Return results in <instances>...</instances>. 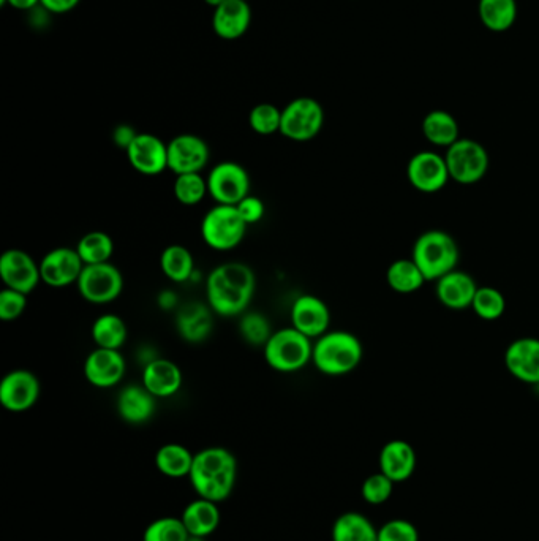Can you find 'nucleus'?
<instances>
[{"instance_id":"obj_1","label":"nucleus","mask_w":539,"mask_h":541,"mask_svg":"<svg viewBox=\"0 0 539 541\" xmlns=\"http://www.w3.org/2000/svg\"><path fill=\"white\" fill-rule=\"evenodd\" d=\"M257 288V277L244 263H223L206 280V298L214 314L238 317L245 314Z\"/></svg>"},{"instance_id":"obj_2","label":"nucleus","mask_w":539,"mask_h":541,"mask_svg":"<svg viewBox=\"0 0 539 541\" xmlns=\"http://www.w3.org/2000/svg\"><path fill=\"white\" fill-rule=\"evenodd\" d=\"M236 473L238 462L231 451L211 447L195 454L189 477L198 497L219 504L233 492Z\"/></svg>"},{"instance_id":"obj_3","label":"nucleus","mask_w":539,"mask_h":541,"mask_svg":"<svg viewBox=\"0 0 539 541\" xmlns=\"http://www.w3.org/2000/svg\"><path fill=\"white\" fill-rule=\"evenodd\" d=\"M364 349L361 341L348 331H328L313 344L312 363L321 374L342 377L361 364Z\"/></svg>"},{"instance_id":"obj_4","label":"nucleus","mask_w":539,"mask_h":541,"mask_svg":"<svg viewBox=\"0 0 539 541\" xmlns=\"http://www.w3.org/2000/svg\"><path fill=\"white\" fill-rule=\"evenodd\" d=\"M413 262L429 280L437 282L441 277L457 269L460 250L456 239L448 231L427 230L419 235L411 254Z\"/></svg>"},{"instance_id":"obj_5","label":"nucleus","mask_w":539,"mask_h":541,"mask_svg":"<svg viewBox=\"0 0 539 541\" xmlns=\"http://www.w3.org/2000/svg\"><path fill=\"white\" fill-rule=\"evenodd\" d=\"M264 360L277 372H298L312 361V339L290 328L274 331L263 347Z\"/></svg>"},{"instance_id":"obj_6","label":"nucleus","mask_w":539,"mask_h":541,"mask_svg":"<svg viewBox=\"0 0 539 541\" xmlns=\"http://www.w3.org/2000/svg\"><path fill=\"white\" fill-rule=\"evenodd\" d=\"M247 228L236 206L215 205L203 217L201 236L212 250L228 252L244 241Z\"/></svg>"},{"instance_id":"obj_7","label":"nucleus","mask_w":539,"mask_h":541,"mask_svg":"<svg viewBox=\"0 0 539 541\" xmlns=\"http://www.w3.org/2000/svg\"><path fill=\"white\" fill-rule=\"evenodd\" d=\"M449 178L460 186H473L489 171V152L483 144L470 138H459L446 151Z\"/></svg>"},{"instance_id":"obj_8","label":"nucleus","mask_w":539,"mask_h":541,"mask_svg":"<svg viewBox=\"0 0 539 541\" xmlns=\"http://www.w3.org/2000/svg\"><path fill=\"white\" fill-rule=\"evenodd\" d=\"M325 110L312 97H298L291 100L282 110L280 133L291 141L313 140L323 129Z\"/></svg>"},{"instance_id":"obj_9","label":"nucleus","mask_w":539,"mask_h":541,"mask_svg":"<svg viewBox=\"0 0 539 541\" xmlns=\"http://www.w3.org/2000/svg\"><path fill=\"white\" fill-rule=\"evenodd\" d=\"M76 285L87 303L110 304L121 296L124 277L111 262L86 265Z\"/></svg>"},{"instance_id":"obj_10","label":"nucleus","mask_w":539,"mask_h":541,"mask_svg":"<svg viewBox=\"0 0 539 541\" xmlns=\"http://www.w3.org/2000/svg\"><path fill=\"white\" fill-rule=\"evenodd\" d=\"M206 179L209 195L217 205L236 206L250 195V175L239 163H217Z\"/></svg>"},{"instance_id":"obj_11","label":"nucleus","mask_w":539,"mask_h":541,"mask_svg":"<svg viewBox=\"0 0 539 541\" xmlns=\"http://www.w3.org/2000/svg\"><path fill=\"white\" fill-rule=\"evenodd\" d=\"M209 146L193 133H181L168 143V170L174 175L201 173L209 162Z\"/></svg>"},{"instance_id":"obj_12","label":"nucleus","mask_w":539,"mask_h":541,"mask_svg":"<svg viewBox=\"0 0 539 541\" xmlns=\"http://www.w3.org/2000/svg\"><path fill=\"white\" fill-rule=\"evenodd\" d=\"M40 380L34 372L15 369L0 382V404L8 412L21 413L32 409L40 398Z\"/></svg>"},{"instance_id":"obj_13","label":"nucleus","mask_w":539,"mask_h":541,"mask_svg":"<svg viewBox=\"0 0 539 541\" xmlns=\"http://www.w3.org/2000/svg\"><path fill=\"white\" fill-rule=\"evenodd\" d=\"M0 277L5 287L29 295L42 282L40 263L24 250H7L0 257Z\"/></svg>"},{"instance_id":"obj_14","label":"nucleus","mask_w":539,"mask_h":541,"mask_svg":"<svg viewBox=\"0 0 539 541\" xmlns=\"http://www.w3.org/2000/svg\"><path fill=\"white\" fill-rule=\"evenodd\" d=\"M407 178L411 186L423 193L440 192L451 179L445 157L434 151H421L411 157Z\"/></svg>"},{"instance_id":"obj_15","label":"nucleus","mask_w":539,"mask_h":541,"mask_svg":"<svg viewBox=\"0 0 539 541\" xmlns=\"http://www.w3.org/2000/svg\"><path fill=\"white\" fill-rule=\"evenodd\" d=\"M84 262L78 250L72 247H57L40 260V274L43 284L53 288L73 285L83 273Z\"/></svg>"},{"instance_id":"obj_16","label":"nucleus","mask_w":539,"mask_h":541,"mask_svg":"<svg viewBox=\"0 0 539 541\" xmlns=\"http://www.w3.org/2000/svg\"><path fill=\"white\" fill-rule=\"evenodd\" d=\"M127 372V363L121 350L97 349L92 350L84 361V377L95 388L108 390L119 385Z\"/></svg>"},{"instance_id":"obj_17","label":"nucleus","mask_w":539,"mask_h":541,"mask_svg":"<svg viewBox=\"0 0 539 541\" xmlns=\"http://www.w3.org/2000/svg\"><path fill=\"white\" fill-rule=\"evenodd\" d=\"M127 159L133 170L144 176H159L168 170V143L152 133H138L127 149Z\"/></svg>"},{"instance_id":"obj_18","label":"nucleus","mask_w":539,"mask_h":541,"mask_svg":"<svg viewBox=\"0 0 539 541\" xmlns=\"http://www.w3.org/2000/svg\"><path fill=\"white\" fill-rule=\"evenodd\" d=\"M291 323L299 333L306 334L310 339H318L329 331L331 311L318 296L302 295L291 307Z\"/></svg>"},{"instance_id":"obj_19","label":"nucleus","mask_w":539,"mask_h":541,"mask_svg":"<svg viewBox=\"0 0 539 541\" xmlns=\"http://www.w3.org/2000/svg\"><path fill=\"white\" fill-rule=\"evenodd\" d=\"M505 366L514 379L530 385L539 383V339L521 337L508 345Z\"/></svg>"},{"instance_id":"obj_20","label":"nucleus","mask_w":539,"mask_h":541,"mask_svg":"<svg viewBox=\"0 0 539 541\" xmlns=\"http://www.w3.org/2000/svg\"><path fill=\"white\" fill-rule=\"evenodd\" d=\"M252 23V8L249 0H225L220 7L215 8L212 16V27L217 37L222 40H238L249 31Z\"/></svg>"},{"instance_id":"obj_21","label":"nucleus","mask_w":539,"mask_h":541,"mask_svg":"<svg viewBox=\"0 0 539 541\" xmlns=\"http://www.w3.org/2000/svg\"><path fill=\"white\" fill-rule=\"evenodd\" d=\"M478 288L476 280L470 274L454 269L437 280L435 293H437L438 301L446 309L465 311L468 307H472Z\"/></svg>"},{"instance_id":"obj_22","label":"nucleus","mask_w":539,"mask_h":541,"mask_svg":"<svg viewBox=\"0 0 539 541\" xmlns=\"http://www.w3.org/2000/svg\"><path fill=\"white\" fill-rule=\"evenodd\" d=\"M143 385L155 398H171L181 390L182 371L174 361L152 358L143 371Z\"/></svg>"},{"instance_id":"obj_23","label":"nucleus","mask_w":539,"mask_h":541,"mask_svg":"<svg viewBox=\"0 0 539 541\" xmlns=\"http://www.w3.org/2000/svg\"><path fill=\"white\" fill-rule=\"evenodd\" d=\"M209 304H185L176 314V328L184 341L198 344L211 336L214 330V317Z\"/></svg>"},{"instance_id":"obj_24","label":"nucleus","mask_w":539,"mask_h":541,"mask_svg":"<svg viewBox=\"0 0 539 541\" xmlns=\"http://www.w3.org/2000/svg\"><path fill=\"white\" fill-rule=\"evenodd\" d=\"M155 396L151 391L147 390L146 386L141 385L125 386L121 393L117 396V412L121 415L122 420L130 424H143L154 417Z\"/></svg>"},{"instance_id":"obj_25","label":"nucleus","mask_w":539,"mask_h":541,"mask_svg":"<svg viewBox=\"0 0 539 541\" xmlns=\"http://www.w3.org/2000/svg\"><path fill=\"white\" fill-rule=\"evenodd\" d=\"M416 469L415 448L405 440H391L381 448L380 472L394 483L407 481Z\"/></svg>"},{"instance_id":"obj_26","label":"nucleus","mask_w":539,"mask_h":541,"mask_svg":"<svg viewBox=\"0 0 539 541\" xmlns=\"http://www.w3.org/2000/svg\"><path fill=\"white\" fill-rule=\"evenodd\" d=\"M181 519L192 537L206 538L219 527L220 510L215 502L198 497L185 507Z\"/></svg>"},{"instance_id":"obj_27","label":"nucleus","mask_w":539,"mask_h":541,"mask_svg":"<svg viewBox=\"0 0 539 541\" xmlns=\"http://www.w3.org/2000/svg\"><path fill=\"white\" fill-rule=\"evenodd\" d=\"M423 133L426 140L438 148L453 146L459 140V124L448 111L434 110L423 121Z\"/></svg>"},{"instance_id":"obj_28","label":"nucleus","mask_w":539,"mask_h":541,"mask_svg":"<svg viewBox=\"0 0 539 541\" xmlns=\"http://www.w3.org/2000/svg\"><path fill=\"white\" fill-rule=\"evenodd\" d=\"M386 280L394 292L402 295L418 292L427 282L421 269L413 262V258H399L396 262H392L386 271Z\"/></svg>"},{"instance_id":"obj_29","label":"nucleus","mask_w":539,"mask_h":541,"mask_svg":"<svg viewBox=\"0 0 539 541\" xmlns=\"http://www.w3.org/2000/svg\"><path fill=\"white\" fill-rule=\"evenodd\" d=\"M160 268L171 282H187L195 273V258L182 244H171L160 255Z\"/></svg>"},{"instance_id":"obj_30","label":"nucleus","mask_w":539,"mask_h":541,"mask_svg":"<svg viewBox=\"0 0 539 541\" xmlns=\"http://www.w3.org/2000/svg\"><path fill=\"white\" fill-rule=\"evenodd\" d=\"M332 541H378V530L356 511L343 513L332 527Z\"/></svg>"},{"instance_id":"obj_31","label":"nucleus","mask_w":539,"mask_h":541,"mask_svg":"<svg viewBox=\"0 0 539 541\" xmlns=\"http://www.w3.org/2000/svg\"><path fill=\"white\" fill-rule=\"evenodd\" d=\"M195 454L179 443H166L155 454V466L165 477H189Z\"/></svg>"},{"instance_id":"obj_32","label":"nucleus","mask_w":539,"mask_h":541,"mask_svg":"<svg viewBox=\"0 0 539 541\" xmlns=\"http://www.w3.org/2000/svg\"><path fill=\"white\" fill-rule=\"evenodd\" d=\"M481 23L492 32H505L517 19L516 0H479Z\"/></svg>"},{"instance_id":"obj_33","label":"nucleus","mask_w":539,"mask_h":541,"mask_svg":"<svg viewBox=\"0 0 539 541\" xmlns=\"http://www.w3.org/2000/svg\"><path fill=\"white\" fill-rule=\"evenodd\" d=\"M91 333L97 347L121 350L129 337V328L119 315L103 314L95 320Z\"/></svg>"},{"instance_id":"obj_34","label":"nucleus","mask_w":539,"mask_h":541,"mask_svg":"<svg viewBox=\"0 0 539 541\" xmlns=\"http://www.w3.org/2000/svg\"><path fill=\"white\" fill-rule=\"evenodd\" d=\"M84 265H100L111 262L114 255V241L105 231H89L75 247Z\"/></svg>"},{"instance_id":"obj_35","label":"nucleus","mask_w":539,"mask_h":541,"mask_svg":"<svg viewBox=\"0 0 539 541\" xmlns=\"http://www.w3.org/2000/svg\"><path fill=\"white\" fill-rule=\"evenodd\" d=\"M174 197L184 206H195L209 195L208 179L201 173H187L176 176L173 186Z\"/></svg>"},{"instance_id":"obj_36","label":"nucleus","mask_w":539,"mask_h":541,"mask_svg":"<svg viewBox=\"0 0 539 541\" xmlns=\"http://www.w3.org/2000/svg\"><path fill=\"white\" fill-rule=\"evenodd\" d=\"M472 309L481 320L494 322L505 314V296L497 288L479 287L475 299H473Z\"/></svg>"},{"instance_id":"obj_37","label":"nucleus","mask_w":539,"mask_h":541,"mask_svg":"<svg viewBox=\"0 0 539 541\" xmlns=\"http://www.w3.org/2000/svg\"><path fill=\"white\" fill-rule=\"evenodd\" d=\"M249 125L253 132L263 137L280 133L282 125V110L272 103H260L253 106L249 114Z\"/></svg>"},{"instance_id":"obj_38","label":"nucleus","mask_w":539,"mask_h":541,"mask_svg":"<svg viewBox=\"0 0 539 541\" xmlns=\"http://www.w3.org/2000/svg\"><path fill=\"white\" fill-rule=\"evenodd\" d=\"M190 534L182 519L160 518L152 521L144 530L143 541H189Z\"/></svg>"},{"instance_id":"obj_39","label":"nucleus","mask_w":539,"mask_h":541,"mask_svg":"<svg viewBox=\"0 0 539 541\" xmlns=\"http://www.w3.org/2000/svg\"><path fill=\"white\" fill-rule=\"evenodd\" d=\"M239 333L244 337V341L249 342L250 345L264 347L274 331H272L268 318L264 317L263 314L247 312V314H242Z\"/></svg>"},{"instance_id":"obj_40","label":"nucleus","mask_w":539,"mask_h":541,"mask_svg":"<svg viewBox=\"0 0 539 541\" xmlns=\"http://www.w3.org/2000/svg\"><path fill=\"white\" fill-rule=\"evenodd\" d=\"M392 489H394V481L389 480L385 473L380 472L370 475L362 483L361 494L367 504L381 505L392 496Z\"/></svg>"},{"instance_id":"obj_41","label":"nucleus","mask_w":539,"mask_h":541,"mask_svg":"<svg viewBox=\"0 0 539 541\" xmlns=\"http://www.w3.org/2000/svg\"><path fill=\"white\" fill-rule=\"evenodd\" d=\"M27 295L16 292L12 288L5 287L0 292V318L4 322H13L16 318L21 317L26 311Z\"/></svg>"},{"instance_id":"obj_42","label":"nucleus","mask_w":539,"mask_h":541,"mask_svg":"<svg viewBox=\"0 0 539 541\" xmlns=\"http://www.w3.org/2000/svg\"><path fill=\"white\" fill-rule=\"evenodd\" d=\"M378 541H419V534L410 521L392 519L378 530Z\"/></svg>"},{"instance_id":"obj_43","label":"nucleus","mask_w":539,"mask_h":541,"mask_svg":"<svg viewBox=\"0 0 539 541\" xmlns=\"http://www.w3.org/2000/svg\"><path fill=\"white\" fill-rule=\"evenodd\" d=\"M236 208H238L239 214H241L245 224L249 225V227L261 222L264 214H266V206H264L263 200L255 197L252 193L247 195L239 205H236Z\"/></svg>"},{"instance_id":"obj_44","label":"nucleus","mask_w":539,"mask_h":541,"mask_svg":"<svg viewBox=\"0 0 539 541\" xmlns=\"http://www.w3.org/2000/svg\"><path fill=\"white\" fill-rule=\"evenodd\" d=\"M136 137H138V132L127 124L119 125L113 132L114 143H116L117 148L124 149V151H127L132 146Z\"/></svg>"},{"instance_id":"obj_45","label":"nucleus","mask_w":539,"mask_h":541,"mask_svg":"<svg viewBox=\"0 0 539 541\" xmlns=\"http://www.w3.org/2000/svg\"><path fill=\"white\" fill-rule=\"evenodd\" d=\"M81 0H40V5L45 8L46 12L53 15H64V13L72 12L73 8L78 7Z\"/></svg>"},{"instance_id":"obj_46","label":"nucleus","mask_w":539,"mask_h":541,"mask_svg":"<svg viewBox=\"0 0 539 541\" xmlns=\"http://www.w3.org/2000/svg\"><path fill=\"white\" fill-rule=\"evenodd\" d=\"M178 303V296H176V293L171 292V290H165V292L160 293L159 306L162 307L163 311H173L178 306Z\"/></svg>"},{"instance_id":"obj_47","label":"nucleus","mask_w":539,"mask_h":541,"mask_svg":"<svg viewBox=\"0 0 539 541\" xmlns=\"http://www.w3.org/2000/svg\"><path fill=\"white\" fill-rule=\"evenodd\" d=\"M0 5H10L15 10L27 12V10H34L37 5H40V0H0Z\"/></svg>"},{"instance_id":"obj_48","label":"nucleus","mask_w":539,"mask_h":541,"mask_svg":"<svg viewBox=\"0 0 539 541\" xmlns=\"http://www.w3.org/2000/svg\"><path fill=\"white\" fill-rule=\"evenodd\" d=\"M204 2H206V4H208L209 7H212L215 10V8L220 7V5H222L223 2H225V0H204Z\"/></svg>"},{"instance_id":"obj_49","label":"nucleus","mask_w":539,"mask_h":541,"mask_svg":"<svg viewBox=\"0 0 539 541\" xmlns=\"http://www.w3.org/2000/svg\"><path fill=\"white\" fill-rule=\"evenodd\" d=\"M189 541H204V538L192 537V535H190Z\"/></svg>"}]
</instances>
